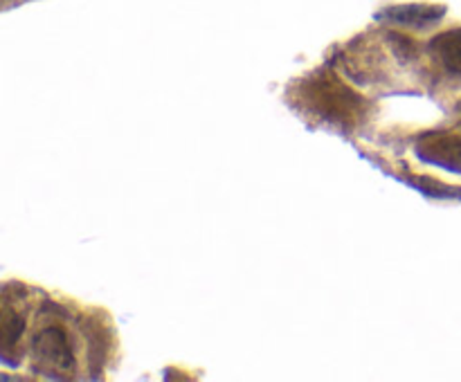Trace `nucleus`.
I'll return each mask as SVG.
<instances>
[{
  "label": "nucleus",
  "mask_w": 461,
  "mask_h": 382,
  "mask_svg": "<svg viewBox=\"0 0 461 382\" xmlns=\"http://www.w3.org/2000/svg\"><path fill=\"white\" fill-rule=\"evenodd\" d=\"M421 160L461 171V135H426L417 142Z\"/></svg>",
  "instance_id": "nucleus-3"
},
{
  "label": "nucleus",
  "mask_w": 461,
  "mask_h": 382,
  "mask_svg": "<svg viewBox=\"0 0 461 382\" xmlns=\"http://www.w3.org/2000/svg\"><path fill=\"white\" fill-rule=\"evenodd\" d=\"M446 9L437 7V4H399V7L383 9L378 18L383 21L396 22V25L417 27V30H426V27L437 25L444 18Z\"/></svg>",
  "instance_id": "nucleus-4"
},
{
  "label": "nucleus",
  "mask_w": 461,
  "mask_h": 382,
  "mask_svg": "<svg viewBox=\"0 0 461 382\" xmlns=\"http://www.w3.org/2000/svg\"><path fill=\"white\" fill-rule=\"evenodd\" d=\"M34 360L43 371L54 376L75 371V355H72L70 335L61 326H45L34 337Z\"/></svg>",
  "instance_id": "nucleus-2"
},
{
  "label": "nucleus",
  "mask_w": 461,
  "mask_h": 382,
  "mask_svg": "<svg viewBox=\"0 0 461 382\" xmlns=\"http://www.w3.org/2000/svg\"><path fill=\"white\" fill-rule=\"evenodd\" d=\"M437 61L453 75H461V27L435 36L430 43Z\"/></svg>",
  "instance_id": "nucleus-5"
},
{
  "label": "nucleus",
  "mask_w": 461,
  "mask_h": 382,
  "mask_svg": "<svg viewBox=\"0 0 461 382\" xmlns=\"http://www.w3.org/2000/svg\"><path fill=\"white\" fill-rule=\"evenodd\" d=\"M23 331H25V317L14 308L12 304H5L3 308V326H0V335H3V351L5 355L14 349L18 340H21Z\"/></svg>",
  "instance_id": "nucleus-6"
},
{
  "label": "nucleus",
  "mask_w": 461,
  "mask_h": 382,
  "mask_svg": "<svg viewBox=\"0 0 461 382\" xmlns=\"http://www.w3.org/2000/svg\"><path fill=\"white\" fill-rule=\"evenodd\" d=\"M300 102L306 103L311 112L322 117L324 121L333 124L354 126L367 112V102L354 90L336 79L329 72H315L313 76L304 81L297 90Z\"/></svg>",
  "instance_id": "nucleus-1"
}]
</instances>
